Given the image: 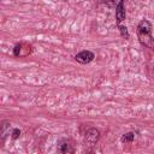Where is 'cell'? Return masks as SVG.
<instances>
[{
	"label": "cell",
	"instance_id": "obj_1",
	"mask_svg": "<svg viewBox=\"0 0 154 154\" xmlns=\"http://www.w3.org/2000/svg\"><path fill=\"white\" fill-rule=\"evenodd\" d=\"M152 24L148 20H141L138 26H137V37L140 42L148 47V48H154V38L152 36Z\"/></svg>",
	"mask_w": 154,
	"mask_h": 154
},
{
	"label": "cell",
	"instance_id": "obj_2",
	"mask_svg": "<svg viewBox=\"0 0 154 154\" xmlns=\"http://www.w3.org/2000/svg\"><path fill=\"white\" fill-rule=\"evenodd\" d=\"M94 58H95V54L93 52H90V51H82L78 54H76V57H75V59L81 64H88Z\"/></svg>",
	"mask_w": 154,
	"mask_h": 154
},
{
	"label": "cell",
	"instance_id": "obj_3",
	"mask_svg": "<svg viewBox=\"0 0 154 154\" xmlns=\"http://www.w3.org/2000/svg\"><path fill=\"white\" fill-rule=\"evenodd\" d=\"M99 137H100L99 130H96L95 128H91V129H89V130L85 132L84 140H85V142H87L88 144L93 146V144H95V143L99 141Z\"/></svg>",
	"mask_w": 154,
	"mask_h": 154
},
{
	"label": "cell",
	"instance_id": "obj_4",
	"mask_svg": "<svg viewBox=\"0 0 154 154\" xmlns=\"http://www.w3.org/2000/svg\"><path fill=\"white\" fill-rule=\"evenodd\" d=\"M116 18H117V23L119 24L122 20L125 19V7H124V0H120L117 8H116Z\"/></svg>",
	"mask_w": 154,
	"mask_h": 154
},
{
	"label": "cell",
	"instance_id": "obj_5",
	"mask_svg": "<svg viewBox=\"0 0 154 154\" xmlns=\"http://www.w3.org/2000/svg\"><path fill=\"white\" fill-rule=\"evenodd\" d=\"M58 150H59L60 153H71V152H73V148H72L71 144H69V143H63V144L59 146Z\"/></svg>",
	"mask_w": 154,
	"mask_h": 154
},
{
	"label": "cell",
	"instance_id": "obj_6",
	"mask_svg": "<svg viewBox=\"0 0 154 154\" xmlns=\"http://www.w3.org/2000/svg\"><path fill=\"white\" fill-rule=\"evenodd\" d=\"M132 141H134V134H132V132H128V134H125V135L122 137V142L129 143V142H132Z\"/></svg>",
	"mask_w": 154,
	"mask_h": 154
},
{
	"label": "cell",
	"instance_id": "obj_7",
	"mask_svg": "<svg viewBox=\"0 0 154 154\" xmlns=\"http://www.w3.org/2000/svg\"><path fill=\"white\" fill-rule=\"evenodd\" d=\"M119 30H120V32H122V36H123V37L129 38V34H128V29H126V26L119 25Z\"/></svg>",
	"mask_w": 154,
	"mask_h": 154
},
{
	"label": "cell",
	"instance_id": "obj_8",
	"mask_svg": "<svg viewBox=\"0 0 154 154\" xmlns=\"http://www.w3.org/2000/svg\"><path fill=\"white\" fill-rule=\"evenodd\" d=\"M19 135H20V131H19L18 129H14V130H13V132H12V138H13V140H16Z\"/></svg>",
	"mask_w": 154,
	"mask_h": 154
},
{
	"label": "cell",
	"instance_id": "obj_9",
	"mask_svg": "<svg viewBox=\"0 0 154 154\" xmlns=\"http://www.w3.org/2000/svg\"><path fill=\"white\" fill-rule=\"evenodd\" d=\"M19 52H20V46H19V45H17V46L14 47L13 53H14V55H16V57H18V55H19Z\"/></svg>",
	"mask_w": 154,
	"mask_h": 154
}]
</instances>
